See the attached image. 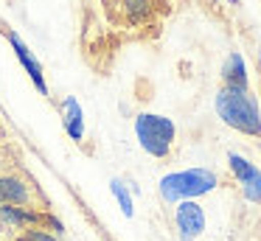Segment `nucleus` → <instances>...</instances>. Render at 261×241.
Here are the masks:
<instances>
[{
    "label": "nucleus",
    "mask_w": 261,
    "mask_h": 241,
    "mask_svg": "<svg viewBox=\"0 0 261 241\" xmlns=\"http://www.w3.org/2000/svg\"><path fill=\"white\" fill-rule=\"evenodd\" d=\"M216 112L222 115V121L227 126L239 129L244 135H261V118L255 101L247 95V90L225 87L216 95Z\"/></svg>",
    "instance_id": "obj_1"
},
{
    "label": "nucleus",
    "mask_w": 261,
    "mask_h": 241,
    "mask_svg": "<svg viewBox=\"0 0 261 241\" xmlns=\"http://www.w3.org/2000/svg\"><path fill=\"white\" fill-rule=\"evenodd\" d=\"M216 188V174L208 168H188L180 174H169L160 179V194L166 202H186L191 196H202Z\"/></svg>",
    "instance_id": "obj_2"
},
{
    "label": "nucleus",
    "mask_w": 261,
    "mask_h": 241,
    "mask_svg": "<svg viewBox=\"0 0 261 241\" xmlns=\"http://www.w3.org/2000/svg\"><path fill=\"white\" fill-rule=\"evenodd\" d=\"M135 132L141 146L154 157H166L169 146L174 140V123L163 115H141L135 121Z\"/></svg>",
    "instance_id": "obj_3"
},
{
    "label": "nucleus",
    "mask_w": 261,
    "mask_h": 241,
    "mask_svg": "<svg viewBox=\"0 0 261 241\" xmlns=\"http://www.w3.org/2000/svg\"><path fill=\"white\" fill-rule=\"evenodd\" d=\"M177 227H180V235L186 241L197 238V235L205 230V213H202V207H199L197 202H191V199L180 202V205H177Z\"/></svg>",
    "instance_id": "obj_4"
},
{
    "label": "nucleus",
    "mask_w": 261,
    "mask_h": 241,
    "mask_svg": "<svg viewBox=\"0 0 261 241\" xmlns=\"http://www.w3.org/2000/svg\"><path fill=\"white\" fill-rule=\"evenodd\" d=\"M230 168H233V174L239 177V182L244 185V196L253 199V202H258L261 199V171L253 166V163H247L244 157H239V154H230Z\"/></svg>",
    "instance_id": "obj_5"
},
{
    "label": "nucleus",
    "mask_w": 261,
    "mask_h": 241,
    "mask_svg": "<svg viewBox=\"0 0 261 241\" xmlns=\"http://www.w3.org/2000/svg\"><path fill=\"white\" fill-rule=\"evenodd\" d=\"M9 37V42H12V48H14V53H17V59H20V65L25 67V73L31 76V82H34V87L40 90L42 95H48V84H45V78H42V65L31 56V50H29V45L23 42V39L17 37L14 31H9L6 34Z\"/></svg>",
    "instance_id": "obj_6"
},
{
    "label": "nucleus",
    "mask_w": 261,
    "mask_h": 241,
    "mask_svg": "<svg viewBox=\"0 0 261 241\" xmlns=\"http://www.w3.org/2000/svg\"><path fill=\"white\" fill-rule=\"evenodd\" d=\"M29 191L20 179L14 177H0V205H25Z\"/></svg>",
    "instance_id": "obj_7"
},
{
    "label": "nucleus",
    "mask_w": 261,
    "mask_h": 241,
    "mask_svg": "<svg viewBox=\"0 0 261 241\" xmlns=\"http://www.w3.org/2000/svg\"><path fill=\"white\" fill-rule=\"evenodd\" d=\"M222 76H225L227 87H236V90H247V67H244V59L239 53H230L225 62V70H222Z\"/></svg>",
    "instance_id": "obj_8"
},
{
    "label": "nucleus",
    "mask_w": 261,
    "mask_h": 241,
    "mask_svg": "<svg viewBox=\"0 0 261 241\" xmlns=\"http://www.w3.org/2000/svg\"><path fill=\"white\" fill-rule=\"evenodd\" d=\"M65 129L73 140H82V135H85V115H82V106L76 98H65Z\"/></svg>",
    "instance_id": "obj_9"
},
{
    "label": "nucleus",
    "mask_w": 261,
    "mask_h": 241,
    "mask_svg": "<svg viewBox=\"0 0 261 241\" xmlns=\"http://www.w3.org/2000/svg\"><path fill=\"white\" fill-rule=\"evenodd\" d=\"M0 222L20 227V224H40V213H31L20 205H3L0 207Z\"/></svg>",
    "instance_id": "obj_10"
},
{
    "label": "nucleus",
    "mask_w": 261,
    "mask_h": 241,
    "mask_svg": "<svg viewBox=\"0 0 261 241\" xmlns=\"http://www.w3.org/2000/svg\"><path fill=\"white\" fill-rule=\"evenodd\" d=\"M110 188H113V194H115V199H118L124 216H132V213H135V207H132V196H129V191H126V185L121 182V179H113V182H110Z\"/></svg>",
    "instance_id": "obj_11"
},
{
    "label": "nucleus",
    "mask_w": 261,
    "mask_h": 241,
    "mask_svg": "<svg viewBox=\"0 0 261 241\" xmlns=\"http://www.w3.org/2000/svg\"><path fill=\"white\" fill-rule=\"evenodd\" d=\"M124 3H126V9H129L132 20H141L149 11V0H124Z\"/></svg>",
    "instance_id": "obj_12"
},
{
    "label": "nucleus",
    "mask_w": 261,
    "mask_h": 241,
    "mask_svg": "<svg viewBox=\"0 0 261 241\" xmlns=\"http://www.w3.org/2000/svg\"><path fill=\"white\" fill-rule=\"evenodd\" d=\"M29 238H31V241H57L54 235H48L45 230H31V233H29Z\"/></svg>",
    "instance_id": "obj_13"
},
{
    "label": "nucleus",
    "mask_w": 261,
    "mask_h": 241,
    "mask_svg": "<svg viewBox=\"0 0 261 241\" xmlns=\"http://www.w3.org/2000/svg\"><path fill=\"white\" fill-rule=\"evenodd\" d=\"M20 241H31V238H29V235H25V238H20Z\"/></svg>",
    "instance_id": "obj_14"
},
{
    "label": "nucleus",
    "mask_w": 261,
    "mask_h": 241,
    "mask_svg": "<svg viewBox=\"0 0 261 241\" xmlns=\"http://www.w3.org/2000/svg\"><path fill=\"white\" fill-rule=\"evenodd\" d=\"M258 65H261V56H258Z\"/></svg>",
    "instance_id": "obj_15"
}]
</instances>
